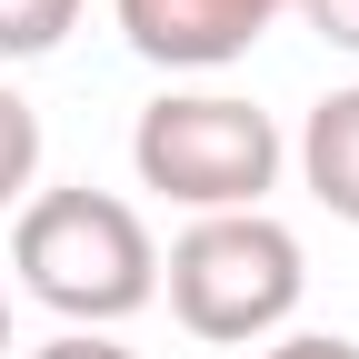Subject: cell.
<instances>
[{
	"mask_svg": "<svg viewBox=\"0 0 359 359\" xmlns=\"http://www.w3.org/2000/svg\"><path fill=\"white\" fill-rule=\"evenodd\" d=\"M30 359H140V349H120V339H100V330H60V339H40Z\"/></svg>",
	"mask_w": 359,
	"mask_h": 359,
	"instance_id": "obj_9",
	"label": "cell"
},
{
	"mask_svg": "<svg viewBox=\"0 0 359 359\" xmlns=\"http://www.w3.org/2000/svg\"><path fill=\"white\" fill-rule=\"evenodd\" d=\"M130 170H140V190L200 210V219L259 210L280 180V120L259 100H230V90H170L130 130Z\"/></svg>",
	"mask_w": 359,
	"mask_h": 359,
	"instance_id": "obj_2",
	"label": "cell"
},
{
	"mask_svg": "<svg viewBox=\"0 0 359 359\" xmlns=\"http://www.w3.org/2000/svg\"><path fill=\"white\" fill-rule=\"evenodd\" d=\"M290 0H120V40L160 70H219L280 20Z\"/></svg>",
	"mask_w": 359,
	"mask_h": 359,
	"instance_id": "obj_4",
	"label": "cell"
},
{
	"mask_svg": "<svg viewBox=\"0 0 359 359\" xmlns=\"http://www.w3.org/2000/svg\"><path fill=\"white\" fill-rule=\"evenodd\" d=\"M80 20V0H0V60H40V50H60Z\"/></svg>",
	"mask_w": 359,
	"mask_h": 359,
	"instance_id": "obj_6",
	"label": "cell"
},
{
	"mask_svg": "<svg viewBox=\"0 0 359 359\" xmlns=\"http://www.w3.org/2000/svg\"><path fill=\"white\" fill-rule=\"evenodd\" d=\"M30 180H40V110L0 80V210H11Z\"/></svg>",
	"mask_w": 359,
	"mask_h": 359,
	"instance_id": "obj_7",
	"label": "cell"
},
{
	"mask_svg": "<svg viewBox=\"0 0 359 359\" xmlns=\"http://www.w3.org/2000/svg\"><path fill=\"white\" fill-rule=\"evenodd\" d=\"M290 11H299L309 30H320L330 50H359V0H290Z\"/></svg>",
	"mask_w": 359,
	"mask_h": 359,
	"instance_id": "obj_8",
	"label": "cell"
},
{
	"mask_svg": "<svg viewBox=\"0 0 359 359\" xmlns=\"http://www.w3.org/2000/svg\"><path fill=\"white\" fill-rule=\"evenodd\" d=\"M170 309H180V330L190 339H269L299 309L309 290V259L299 240L280 230L269 210H219V219H190V230L170 240Z\"/></svg>",
	"mask_w": 359,
	"mask_h": 359,
	"instance_id": "obj_3",
	"label": "cell"
},
{
	"mask_svg": "<svg viewBox=\"0 0 359 359\" xmlns=\"http://www.w3.org/2000/svg\"><path fill=\"white\" fill-rule=\"evenodd\" d=\"M299 180L320 190L330 219L359 230V90H330V100L309 110V130H299Z\"/></svg>",
	"mask_w": 359,
	"mask_h": 359,
	"instance_id": "obj_5",
	"label": "cell"
},
{
	"mask_svg": "<svg viewBox=\"0 0 359 359\" xmlns=\"http://www.w3.org/2000/svg\"><path fill=\"white\" fill-rule=\"evenodd\" d=\"M259 359H359V339H339V330H299V339L259 349Z\"/></svg>",
	"mask_w": 359,
	"mask_h": 359,
	"instance_id": "obj_10",
	"label": "cell"
},
{
	"mask_svg": "<svg viewBox=\"0 0 359 359\" xmlns=\"http://www.w3.org/2000/svg\"><path fill=\"white\" fill-rule=\"evenodd\" d=\"M0 359H11V299H0Z\"/></svg>",
	"mask_w": 359,
	"mask_h": 359,
	"instance_id": "obj_11",
	"label": "cell"
},
{
	"mask_svg": "<svg viewBox=\"0 0 359 359\" xmlns=\"http://www.w3.org/2000/svg\"><path fill=\"white\" fill-rule=\"evenodd\" d=\"M11 269L70 330H110V320L160 299V250L140 230V210L110 190H40L11 230Z\"/></svg>",
	"mask_w": 359,
	"mask_h": 359,
	"instance_id": "obj_1",
	"label": "cell"
}]
</instances>
